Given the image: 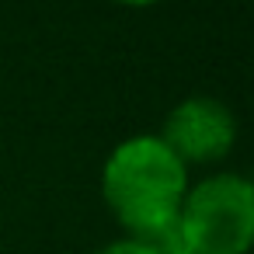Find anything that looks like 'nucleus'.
Wrapping results in <instances>:
<instances>
[{"label":"nucleus","instance_id":"obj_1","mask_svg":"<svg viewBox=\"0 0 254 254\" xmlns=\"http://www.w3.org/2000/svg\"><path fill=\"white\" fill-rule=\"evenodd\" d=\"M191 171L157 132H136L112 146L101 164V202L126 237L167 247Z\"/></svg>","mask_w":254,"mask_h":254},{"label":"nucleus","instance_id":"obj_2","mask_svg":"<svg viewBox=\"0 0 254 254\" xmlns=\"http://www.w3.org/2000/svg\"><path fill=\"white\" fill-rule=\"evenodd\" d=\"M254 244V185L237 171L188 181L167 254H247Z\"/></svg>","mask_w":254,"mask_h":254},{"label":"nucleus","instance_id":"obj_3","mask_svg":"<svg viewBox=\"0 0 254 254\" xmlns=\"http://www.w3.org/2000/svg\"><path fill=\"white\" fill-rule=\"evenodd\" d=\"M157 136L191 171V167H212L226 160L237 146L240 126L226 101L212 94H188L164 115V126Z\"/></svg>","mask_w":254,"mask_h":254},{"label":"nucleus","instance_id":"obj_4","mask_svg":"<svg viewBox=\"0 0 254 254\" xmlns=\"http://www.w3.org/2000/svg\"><path fill=\"white\" fill-rule=\"evenodd\" d=\"M94 254H167L160 244H150V240H139V237H115L108 244H101Z\"/></svg>","mask_w":254,"mask_h":254},{"label":"nucleus","instance_id":"obj_5","mask_svg":"<svg viewBox=\"0 0 254 254\" xmlns=\"http://www.w3.org/2000/svg\"><path fill=\"white\" fill-rule=\"evenodd\" d=\"M112 4H119V7H132V11H143V7L160 4V0H112Z\"/></svg>","mask_w":254,"mask_h":254}]
</instances>
